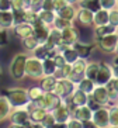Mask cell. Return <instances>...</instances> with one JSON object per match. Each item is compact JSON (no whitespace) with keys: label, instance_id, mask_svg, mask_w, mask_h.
Listing matches in <instances>:
<instances>
[{"label":"cell","instance_id":"1","mask_svg":"<svg viewBox=\"0 0 118 128\" xmlns=\"http://www.w3.org/2000/svg\"><path fill=\"white\" fill-rule=\"evenodd\" d=\"M28 58V52H18L13 56L8 65V73L14 80H23L25 78V62Z\"/></svg>","mask_w":118,"mask_h":128},{"label":"cell","instance_id":"2","mask_svg":"<svg viewBox=\"0 0 118 128\" xmlns=\"http://www.w3.org/2000/svg\"><path fill=\"white\" fill-rule=\"evenodd\" d=\"M4 94L8 97L13 107H25L30 103L28 89L25 87H8L4 90Z\"/></svg>","mask_w":118,"mask_h":128},{"label":"cell","instance_id":"3","mask_svg":"<svg viewBox=\"0 0 118 128\" xmlns=\"http://www.w3.org/2000/svg\"><path fill=\"white\" fill-rule=\"evenodd\" d=\"M11 127H34V122L30 118V111L27 107H14L8 117Z\"/></svg>","mask_w":118,"mask_h":128},{"label":"cell","instance_id":"4","mask_svg":"<svg viewBox=\"0 0 118 128\" xmlns=\"http://www.w3.org/2000/svg\"><path fill=\"white\" fill-rule=\"evenodd\" d=\"M25 76L31 78L34 80H39L44 76V66H42V59L37 58L32 54H28L25 62Z\"/></svg>","mask_w":118,"mask_h":128},{"label":"cell","instance_id":"5","mask_svg":"<svg viewBox=\"0 0 118 128\" xmlns=\"http://www.w3.org/2000/svg\"><path fill=\"white\" fill-rule=\"evenodd\" d=\"M76 83L72 82L69 78H58V82L55 84V89H53V93H56L58 96H61L63 100L69 98L72 96V93L76 90Z\"/></svg>","mask_w":118,"mask_h":128},{"label":"cell","instance_id":"6","mask_svg":"<svg viewBox=\"0 0 118 128\" xmlns=\"http://www.w3.org/2000/svg\"><path fill=\"white\" fill-rule=\"evenodd\" d=\"M117 44H118V34L117 32H113V34H108V35H106V37H103V38L96 40L97 48H99L103 54H107V55L115 54Z\"/></svg>","mask_w":118,"mask_h":128},{"label":"cell","instance_id":"7","mask_svg":"<svg viewBox=\"0 0 118 128\" xmlns=\"http://www.w3.org/2000/svg\"><path fill=\"white\" fill-rule=\"evenodd\" d=\"M92 125L97 128L110 127V106H101L93 111Z\"/></svg>","mask_w":118,"mask_h":128},{"label":"cell","instance_id":"8","mask_svg":"<svg viewBox=\"0 0 118 128\" xmlns=\"http://www.w3.org/2000/svg\"><path fill=\"white\" fill-rule=\"evenodd\" d=\"M52 114H53V117H55V120H56L58 125H66L69 118L72 117V108H70L68 106V103L63 100L56 108L52 110Z\"/></svg>","mask_w":118,"mask_h":128},{"label":"cell","instance_id":"9","mask_svg":"<svg viewBox=\"0 0 118 128\" xmlns=\"http://www.w3.org/2000/svg\"><path fill=\"white\" fill-rule=\"evenodd\" d=\"M86 66H87V58H79L76 62L72 64V72L69 75V79L77 83L84 78V72H86Z\"/></svg>","mask_w":118,"mask_h":128},{"label":"cell","instance_id":"10","mask_svg":"<svg viewBox=\"0 0 118 128\" xmlns=\"http://www.w3.org/2000/svg\"><path fill=\"white\" fill-rule=\"evenodd\" d=\"M113 78H114L113 64L110 65V64H106V62H101L99 73H97V78H96V84H103V86H106Z\"/></svg>","mask_w":118,"mask_h":128},{"label":"cell","instance_id":"11","mask_svg":"<svg viewBox=\"0 0 118 128\" xmlns=\"http://www.w3.org/2000/svg\"><path fill=\"white\" fill-rule=\"evenodd\" d=\"M90 97L94 102L99 103L100 106H111L113 104L110 100V96H108V92H107V87L103 86V84H96L94 90L90 94Z\"/></svg>","mask_w":118,"mask_h":128},{"label":"cell","instance_id":"12","mask_svg":"<svg viewBox=\"0 0 118 128\" xmlns=\"http://www.w3.org/2000/svg\"><path fill=\"white\" fill-rule=\"evenodd\" d=\"M89 98H90V94L86 93V92H82L79 90V89H76V90L72 93V96L69 98H66L65 102L68 103V106L70 107V108H75V107H77V106H84L89 103Z\"/></svg>","mask_w":118,"mask_h":128},{"label":"cell","instance_id":"13","mask_svg":"<svg viewBox=\"0 0 118 128\" xmlns=\"http://www.w3.org/2000/svg\"><path fill=\"white\" fill-rule=\"evenodd\" d=\"M72 116L82 120L84 124H92V120H93V110L89 107L87 104L84 106H77L72 110Z\"/></svg>","mask_w":118,"mask_h":128},{"label":"cell","instance_id":"14","mask_svg":"<svg viewBox=\"0 0 118 128\" xmlns=\"http://www.w3.org/2000/svg\"><path fill=\"white\" fill-rule=\"evenodd\" d=\"M25 107H27V110L30 111V118H31V121L34 122V125H38L39 127V124L44 121V118H45L46 114H48V110L41 108V107H35L31 102L28 103Z\"/></svg>","mask_w":118,"mask_h":128},{"label":"cell","instance_id":"15","mask_svg":"<svg viewBox=\"0 0 118 128\" xmlns=\"http://www.w3.org/2000/svg\"><path fill=\"white\" fill-rule=\"evenodd\" d=\"M61 31H62V41H63V44L75 45L80 40V32L76 27H75V24L70 27H66V28H63Z\"/></svg>","mask_w":118,"mask_h":128},{"label":"cell","instance_id":"16","mask_svg":"<svg viewBox=\"0 0 118 128\" xmlns=\"http://www.w3.org/2000/svg\"><path fill=\"white\" fill-rule=\"evenodd\" d=\"M13 32L17 38L20 40H24L27 37H31V35H34V26L30 23H27V21H21V23H17L13 28Z\"/></svg>","mask_w":118,"mask_h":128},{"label":"cell","instance_id":"17","mask_svg":"<svg viewBox=\"0 0 118 128\" xmlns=\"http://www.w3.org/2000/svg\"><path fill=\"white\" fill-rule=\"evenodd\" d=\"M79 7V6H77ZM93 17H94V13L87 10L84 7H79L77 8V17L76 21L80 24L82 27H92L93 26Z\"/></svg>","mask_w":118,"mask_h":128},{"label":"cell","instance_id":"18","mask_svg":"<svg viewBox=\"0 0 118 128\" xmlns=\"http://www.w3.org/2000/svg\"><path fill=\"white\" fill-rule=\"evenodd\" d=\"M13 104L10 103L8 97L6 94H0V122L8 120V117L13 111Z\"/></svg>","mask_w":118,"mask_h":128},{"label":"cell","instance_id":"19","mask_svg":"<svg viewBox=\"0 0 118 128\" xmlns=\"http://www.w3.org/2000/svg\"><path fill=\"white\" fill-rule=\"evenodd\" d=\"M15 26V18L13 10H4L0 12V28L3 30H13Z\"/></svg>","mask_w":118,"mask_h":128},{"label":"cell","instance_id":"20","mask_svg":"<svg viewBox=\"0 0 118 128\" xmlns=\"http://www.w3.org/2000/svg\"><path fill=\"white\" fill-rule=\"evenodd\" d=\"M44 98H45V108L48 111H52L53 108H56L58 106L63 102V98L61 96H58L56 93H53V92H45Z\"/></svg>","mask_w":118,"mask_h":128},{"label":"cell","instance_id":"21","mask_svg":"<svg viewBox=\"0 0 118 128\" xmlns=\"http://www.w3.org/2000/svg\"><path fill=\"white\" fill-rule=\"evenodd\" d=\"M77 6L76 4H70L69 3L68 6H65L63 8H61V10H58L56 14L59 16V17H62V18H66L69 20V21H76V17H77Z\"/></svg>","mask_w":118,"mask_h":128},{"label":"cell","instance_id":"22","mask_svg":"<svg viewBox=\"0 0 118 128\" xmlns=\"http://www.w3.org/2000/svg\"><path fill=\"white\" fill-rule=\"evenodd\" d=\"M62 31L56 27H51L49 28V34H48V40H46V44L51 46V48H58V46L62 44Z\"/></svg>","mask_w":118,"mask_h":128},{"label":"cell","instance_id":"23","mask_svg":"<svg viewBox=\"0 0 118 128\" xmlns=\"http://www.w3.org/2000/svg\"><path fill=\"white\" fill-rule=\"evenodd\" d=\"M49 26H46V24H44L39 20L38 23L34 26V37H37V40H38L39 42H46V40H48V34H49Z\"/></svg>","mask_w":118,"mask_h":128},{"label":"cell","instance_id":"24","mask_svg":"<svg viewBox=\"0 0 118 128\" xmlns=\"http://www.w3.org/2000/svg\"><path fill=\"white\" fill-rule=\"evenodd\" d=\"M117 27L113 26V24H104V26H97L93 27V35H94V40H99V38H103L108 34H113L115 32Z\"/></svg>","mask_w":118,"mask_h":128},{"label":"cell","instance_id":"25","mask_svg":"<svg viewBox=\"0 0 118 128\" xmlns=\"http://www.w3.org/2000/svg\"><path fill=\"white\" fill-rule=\"evenodd\" d=\"M56 82H58L56 75H44L39 79V86L42 87L44 92H53Z\"/></svg>","mask_w":118,"mask_h":128},{"label":"cell","instance_id":"26","mask_svg":"<svg viewBox=\"0 0 118 128\" xmlns=\"http://www.w3.org/2000/svg\"><path fill=\"white\" fill-rule=\"evenodd\" d=\"M108 23H110V10L100 8L99 12L94 13V17H93V27L104 26V24H108Z\"/></svg>","mask_w":118,"mask_h":128},{"label":"cell","instance_id":"27","mask_svg":"<svg viewBox=\"0 0 118 128\" xmlns=\"http://www.w3.org/2000/svg\"><path fill=\"white\" fill-rule=\"evenodd\" d=\"M56 12L55 10H45V8H39L38 10V17L44 24L52 27L55 23V18H56Z\"/></svg>","mask_w":118,"mask_h":128},{"label":"cell","instance_id":"28","mask_svg":"<svg viewBox=\"0 0 118 128\" xmlns=\"http://www.w3.org/2000/svg\"><path fill=\"white\" fill-rule=\"evenodd\" d=\"M73 46L79 52L80 58H89L90 54H92V51H93V44H90V42H83V41H80V40Z\"/></svg>","mask_w":118,"mask_h":128},{"label":"cell","instance_id":"29","mask_svg":"<svg viewBox=\"0 0 118 128\" xmlns=\"http://www.w3.org/2000/svg\"><path fill=\"white\" fill-rule=\"evenodd\" d=\"M106 87H107V92H108V96H110L111 103L114 104V103L118 100V78L114 76V78L106 84Z\"/></svg>","mask_w":118,"mask_h":128},{"label":"cell","instance_id":"30","mask_svg":"<svg viewBox=\"0 0 118 128\" xmlns=\"http://www.w3.org/2000/svg\"><path fill=\"white\" fill-rule=\"evenodd\" d=\"M100 65H101V62H97V60H92V62L87 60V66H86L84 76L89 78V79H93L96 82V78H97V73H99Z\"/></svg>","mask_w":118,"mask_h":128},{"label":"cell","instance_id":"31","mask_svg":"<svg viewBox=\"0 0 118 128\" xmlns=\"http://www.w3.org/2000/svg\"><path fill=\"white\" fill-rule=\"evenodd\" d=\"M42 66H44V75H56L58 73V66L53 58L51 56L42 59Z\"/></svg>","mask_w":118,"mask_h":128},{"label":"cell","instance_id":"32","mask_svg":"<svg viewBox=\"0 0 118 128\" xmlns=\"http://www.w3.org/2000/svg\"><path fill=\"white\" fill-rule=\"evenodd\" d=\"M76 87L79 89V90H82V92H86V93L92 94V92L94 90V87H96V82L93 79H89V78L84 76L83 79L76 84Z\"/></svg>","mask_w":118,"mask_h":128},{"label":"cell","instance_id":"33","mask_svg":"<svg viewBox=\"0 0 118 128\" xmlns=\"http://www.w3.org/2000/svg\"><path fill=\"white\" fill-rule=\"evenodd\" d=\"M38 44H39V41L37 40V37H34V35L21 40V45H23V48L25 49V52H28V54L34 52V49L38 46Z\"/></svg>","mask_w":118,"mask_h":128},{"label":"cell","instance_id":"34","mask_svg":"<svg viewBox=\"0 0 118 128\" xmlns=\"http://www.w3.org/2000/svg\"><path fill=\"white\" fill-rule=\"evenodd\" d=\"M79 7H84L90 10V12L96 13L99 12L100 8H101V3H100V0H80L79 3H77Z\"/></svg>","mask_w":118,"mask_h":128},{"label":"cell","instance_id":"35","mask_svg":"<svg viewBox=\"0 0 118 128\" xmlns=\"http://www.w3.org/2000/svg\"><path fill=\"white\" fill-rule=\"evenodd\" d=\"M24 21L35 26V24L39 21L38 12H37V10H32V8H25V10H24Z\"/></svg>","mask_w":118,"mask_h":128},{"label":"cell","instance_id":"36","mask_svg":"<svg viewBox=\"0 0 118 128\" xmlns=\"http://www.w3.org/2000/svg\"><path fill=\"white\" fill-rule=\"evenodd\" d=\"M44 93H45V92L42 90V87H41V86H31L30 89H28L30 102H34V100H37V98L42 97V96H44Z\"/></svg>","mask_w":118,"mask_h":128},{"label":"cell","instance_id":"37","mask_svg":"<svg viewBox=\"0 0 118 128\" xmlns=\"http://www.w3.org/2000/svg\"><path fill=\"white\" fill-rule=\"evenodd\" d=\"M110 127L118 128V107L115 104L110 106Z\"/></svg>","mask_w":118,"mask_h":128},{"label":"cell","instance_id":"38","mask_svg":"<svg viewBox=\"0 0 118 128\" xmlns=\"http://www.w3.org/2000/svg\"><path fill=\"white\" fill-rule=\"evenodd\" d=\"M56 124V120H55V117H53L52 111H48V114H46V117L44 118V121H42L41 124H39V127L42 128H48V127H55Z\"/></svg>","mask_w":118,"mask_h":128},{"label":"cell","instance_id":"39","mask_svg":"<svg viewBox=\"0 0 118 128\" xmlns=\"http://www.w3.org/2000/svg\"><path fill=\"white\" fill-rule=\"evenodd\" d=\"M70 26H73V21H69V20H66V18H62V17H59V16H56L55 23H53V27H56V28H59V30H63V28L70 27Z\"/></svg>","mask_w":118,"mask_h":128},{"label":"cell","instance_id":"40","mask_svg":"<svg viewBox=\"0 0 118 128\" xmlns=\"http://www.w3.org/2000/svg\"><path fill=\"white\" fill-rule=\"evenodd\" d=\"M70 72H72V64H66V65H63L62 68L58 69L56 76L58 78H69Z\"/></svg>","mask_w":118,"mask_h":128},{"label":"cell","instance_id":"41","mask_svg":"<svg viewBox=\"0 0 118 128\" xmlns=\"http://www.w3.org/2000/svg\"><path fill=\"white\" fill-rule=\"evenodd\" d=\"M65 127H69V128H80V127H84V122L82 120H79V118H76V117H70L69 118V121L66 122Z\"/></svg>","mask_w":118,"mask_h":128},{"label":"cell","instance_id":"42","mask_svg":"<svg viewBox=\"0 0 118 128\" xmlns=\"http://www.w3.org/2000/svg\"><path fill=\"white\" fill-rule=\"evenodd\" d=\"M100 3H101V8L113 10V8H117L118 0H100Z\"/></svg>","mask_w":118,"mask_h":128},{"label":"cell","instance_id":"43","mask_svg":"<svg viewBox=\"0 0 118 128\" xmlns=\"http://www.w3.org/2000/svg\"><path fill=\"white\" fill-rule=\"evenodd\" d=\"M27 8L25 0H11V10H23Z\"/></svg>","mask_w":118,"mask_h":128},{"label":"cell","instance_id":"44","mask_svg":"<svg viewBox=\"0 0 118 128\" xmlns=\"http://www.w3.org/2000/svg\"><path fill=\"white\" fill-rule=\"evenodd\" d=\"M53 60H55V64H56V66H58V69L59 68H62L63 65H66L68 62H66V59H65V56L62 55L61 52H58L55 56H53Z\"/></svg>","mask_w":118,"mask_h":128},{"label":"cell","instance_id":"45","mask_svg":"<svg viewBox=\"0 0 118 128\" xmlns=\"http://www.w3.org/2000/svg\"><path fill=\"white\" fill-rule=\"evenodd\" d=\"M110 24H113L115 27L118 26V10L117 8L110 10Z\"/></svg>","mask_w":118,"mask_h":128},{"label":"cell","instance_id":"46","mask_svg":"<svg viewBox=\"0 0 118 128\" xmlns=\"http://www.w3.org/2000/svg\"><path fill=\"white\" fill-rule=\"evenodd\" d=\"M8 41V37H7V30H3L0 28V46L6 45Z\"/></svg>","mask_w":118,"mask_h":128},{"label":"cell","instance_id":"47","mask_svg":"<svg viewBox=\"0 0 118 128\" xmlns=\"http://www.w3.org/2000/svg\"><path fill=\"white\" fill-rule=\"evenodd\" d=\"M41 8H45V10H55V4H53V0H42Z\"/></svg>","mask_w":118,"mask_h":128},{"label":"cell","instance_id":"48","mask_svg":"<svg viewBox=\"0 0 118 128\" xmlns=\"http://www.w3.org/2000/svg\"><path fill=\"white\" fill-rule=\"evenodd\" d=\"M53 4H55V12H58V10L63 8L65 6H68L69 2L68 0H53Z\"/></svg>","mask_w":118,"mask_h":128},{"label":"cell","instance_id":"49","mask_svg":"<svg viewBox=\"0 0 118 128\" xmlns=\"http://www.w3.org/2000/svg\"><path fill=\"white\" fill-rule=\"evenodd\" d=\"M11 10V0H0V12Z\"/></svg>","mask_w":118,"mask_h":128},{"label":"cell","instance_id":"50","mask_svg":"<svg viewBox=\"0 0 118 128\" xmlns=\"http://www.w3.org/2000/svg\"><path fill=\"white\" fill-rule=\"evenodd\" d=\"M113 69H114V76L118 78V64H113Z\"/></svg>","mask_w":118,"mask_h":128},{"label":"cell","instance_id":"51","mask_svg":"<svg viewBox=\"0 0 118 128\" xmlns=\"http://www.w3.org/2000/svg\"><path fill=\"white\" fill-rule=\"evenodd\" d=\"M68 2H69L70 4H77V3L80 2V0H68Z\"/></svg>","mask_w":118,"mask_h":128},{"label":"cell","instance_id":"52","mask_svg":"<svg viewBox=\"0 0 118 128\" xmlns=\"http://www.w3.org/2000/svg\"><path fill=\"white\" fill-rule=\"evenodd\" d=\"M113 64H118V55H115V58H114V62Z\"/></svg>","mask_w":118,"mask_h":128},{"label":"cell","instance_id":"53","mask_svg":"<svg viewBox=\"0 0 118 128\" xmlns=\"http://www.w3.org/2000/svg\"><path fill=\"white\" fill-rule=\"evenodd\" d=\"M1 76H3V69H1V66H0V79H1Z\"/></svg>","mask_w":118,"mask_h":128},{"label":"cell","instance_id":"54","mask_svg":"<svg viewBox=\"0 0 118 128\" xmlns=\"http://www.w3.org/2000/svg\"><path fill=\"white\" fill-rule=\"evenodd\" d=\"M114 55H118V44H117V49H115V54Z\"/></svg>","mask_w":118,"mask_h":128},{"label":"cell","instance_id":"55","mask_svg":"<svg viewBox=\"0 0 118 128\" xmlns=\"http://www.w3.org/2000/svg\"><path fill=\"white\" fill-rule=\"evenodd\" d=\"M114 104H115V106H117V107H118V100H117V102H115V103H114Z\"/></svg>","mask_w":118,"mask_h":128},{"label":"cell","instance_id":"56","mask_svg":"<svg viewBox=\"0 0 118 128\" xmlns=\"http://www.w3.org/2000/svg\"><path fill=\"white\" fill-rule=\"evenodd\" d=\"M25 2H27V7H28V2H30V0H25Z\"/></svg>","mask_w":118,"mask_h":128},{"label":"cell","instance_id":"57","mask_svg":"<svg viewBox=\"0 0 118 128\" xmlns=\"http://www.w3.org/2000/svg\"><path fill=\"white\" fill-rule=\"evenodd\" d=\"M115 32H117V34H118V26H117V30H115Z\"/></svg>","mask_w":118,"mask_h":128},{"label":"cell","instance_id":"58","mask_svg":"<svg viewBox=\"0 0 118 128\" xmlns=\"http://www.w3.org/2000/svg\"><path fill=\"white\" fill-rule=\"evenodd\" d=\"M117 10H118V6H117Z\"/></svg>","mask_w":118,"mask_h":128}]
</instances>
